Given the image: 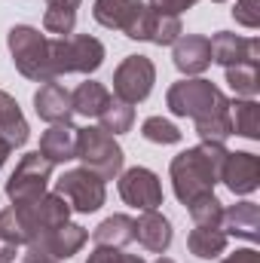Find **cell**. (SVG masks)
Returning a JSON list of instances; mask_svg holds the SVG:
<instances>
[{"label": "cell", "instance_id": "obj_1", "mask_svg": "<svg viewBox=\"0 0 260 263\" xmlns=\"http://www.w3.org/2000/svg\"><path fill=\"white\" fill-rule=\"evenodd\" d=\"M227 147L224 144H208L202 141L199 147L181 150L169 172H172V187L181 205H190L196 199L214 193V184L220 181V165H224Z\"/></svg>", "mask_w": 260, "mask_h": 263}, {"label": "cell", "instance_id": "obj_2", "mask_svg": "<svg viewBox=\"0 0 260 263\" xmlns=\"http://www.w3.org/2000/svg\"><path fill=\"white\" fill-rule=\"evenodd\" d=\"M165 104H169V110L175 117H190L193 123L230 110V98L211 80H202V77L175 83L169 89V95H165Z\"/></svg>", "mask_w": 260, "mask_h": 263}, {"label": "cell", "instance_id": "obj_3", "mask_svg": "<svg viewBox=\"0 0 260 263\" xmlns=\"http://www.w3.org/2000/svg\"><path fill=\"white\" fill-rule=\"evenodd\" d=\"M6 46H9V55L15 62V70L34 83H49L55 80L52 73V55H49V40L31 28V25H15L9 28L6 34Z\"/></svg>", "mask_w": 260, "mask_h": 263}, {"label": "cell", "instance_id": "obj_4", "mask_svg": "<svg viewBox=\"0 0 260 263\" xmlns=\"http://www.w3.org/2000/svg\"><path fill=\"white\" fill-rule=\"evenodd\" d=\"M77 159L83 162V168L95 172L101 181H114L123 172V147L117 144L114 135L101 129V126H86L77 129Z\"/></svg>", "mask_w": 260, "mask_h": 263}, {"label": "cell", "instance_id": "obj_5", "mask_svg": "<svg viewBox=\"0 0 260 263\" xmlns=\"http://www.w3.org/2000/svg\"><path fill=\"white\" fill-rule=\"evenodd\" d=\"M49 55L55 80L65 73H95L104 65V43L92 34H67L49 40Z\"/></svg>", "mask_w": 260, "mask_h": 263}, {"label": "cell", "instance_id": "obj_6", "mask_svg": "<svg viewBox=\"0 0 260 263\" xmlns=\"http://www.w3.org/2000/svg\"><path fill=\"white\" fill-rule=\"evenodd\" d=\"M18 223H22V233H25V245L37 242L40 236H46L49 230L62 227L70 220V205L65 196L59 193H46L37 202H25V205H12Z\"/></svg>", "mask_w": 260, "mask_h": 263}, {"label": "cell", "instance_id": "obj_7", "mask_svg": "<svg viewBox=\"0 0 260 263\" xmlns=\"http://www.w3.org/2000/svg\"><path fill=\"white\" fill-rule=\"evenodd\" d=\"M52 162L46 156H40V150L25 153L15 165V172L6 181V196L12 199V205H25V202H37L40 196H46L49 178H52Z\"/></svg>", "mask_w": 260, "mask_h": 263}, {"label": "cell", "instance_id": "obj_8", "mask_svg": "<svg viewBox=\"0 0 260 263\" xmlns=\"http://www.w3.org/2000/svg\"><path fill=\"white\" fill-rule=\"evenodd\" d=\"M55 193L67 199L70 211H80V214H92L104 205L107 196V187L104 181L89 172V168H67L65 175L55 181Z\"/></svg>", "mask_w": 260, "mask_h": 263}, {"label": "cell", "instance_id": "obj_9", "mask_svg": "<svg viewBox=\"0 0 260 263\" xmlns=\"http://www.w3.org/2000/svg\"><path fill=\"white\" fill-rule=\"evenodd\" d=\"M86 239H89V233L80 227V223H62V227H55V230H49L46 236H40L37 242H31V245H25V263H37V260H67V257H73L83 245H86Z\"/></svg>", "mask_w": 260, "mask_h": 263}, {"label": "cell", "instance_id": "obj_10", "mask_svg": "<svg viewBox=\"0 0 260 263\" xmlns=\"http://www.w3.org/2000/svg\"><path fill=\"white\" fill-rule=\"evenodd\" d=\"M153 83H156L153 62L147 55H126L114 70V98L126 104H138L153 92Z\"/></svg>", "mask_w": 260, "mask_h": 263}, {"label": "cell", "instance_id": "obj_11", "mask_svg": "<svg viewBox=\"0 0 260 263\" xmlns=\"http://www.w3.org/2000/svg\"><path fill=\"white\" fill-rule=\"evenodd\" d=\"M120 196L126 205L141 208V211H156L162 205V184L156 178V172L135 165L120 172Z\"/></svg>", "mask_w": 260, "mask_h": 263}, {"label": "cell", "instance_id": "obj_12", "mask_svg": "<svg viewBox=\"0 0 260 263\" xmlns=\"http://www.w3.org/2000/svg\"><path fill=\"white\" fill-rule=\"evenodd\" d=\"M220 181L233 196H248L260 187V159L245 150H227L224 165H220Z\"/></svg>", "mask_w": 260, "mask_h": 263}, {"label": "cell", "instance_id": "obj_13", "mask_svg": "<svg viewBox=\"0 0 260 263\" xmlns=\"http://www.w3.org/2000/svg\"><path fill=\"white\" fill-rule=\"evenodd\" d=\"M181 34H184V28H181L178 15H162V12H153L147 6L138 15L135 28L129 31V40H144V43H153V46H172Z\"/></svg>", "mask_w": 260, "mask_h": 263}, {"label": "cell", "instance_id": "obj_14", "mask_svg": "<svg viewBox=\"0 0 260 263\" xmlns=\"http://www.w3.org/2000/svg\"><path fill=\"white\" fill-rule=\"evenodd\" d=\"M211 62L224 67L242 65V62H257L260 59V40L257 37H239V34H230V31H217L211 40Z\"/></svg>", "mask_w": 260, "mask_h": 263}, {"label": "cell", "instance_id": "obj_15", "mask_svg": "<svg viewBox=\"0 0 260 263\" xmlns=\"http://www.w3.org/2000/svg\"><path fill=\"white\" fill-rule=\"evenodd\" d=\"M34 110L43 123L49 126H62L70 123L73 117V107H70V92L59 80H49V83H40V89L34 92Z\"/></svg>", "mask_w": 260, "mask_h": 263}, {"label": "cell", "instance_id": "obj_16", "mask_svg": "<svg viewBox=\"0 0 260 263\" xmlns=\"http://www.w3.org/2000/svg\"><path fill=\"white\" fill-rule=\"evenodd\" d=\"M175 67L187 77H196V73H205L211 67V46H208V37L202 34H181L175 43Z\"/></svg>", "mask_w": 260, "mask_h": 263}, {"label": "cell", "instance_id": "obj_17", "mask_svg": "<svg viewBox=\"0 0 260 263\" xmlns=\"http://www.w3.org/2000/svg\"><path fill=\"white\" fill-rule=\"evenodd\" d=\"M147 9L144 0H95V22L101 28H110V31H123L129 37V31L135 28L138 15Z\"/></svg>", "mask_w": 260, "mask_h": 263}, {"label": "cell", "instance_id": "obj_18", "mask_svg": "<svg viewBox=\"0 0 260 263\" xmlns=\"http://www.w3.org/2000/svg\"><path fill=\"white\" fill-rule=\"evenodd\" d=\"M135 239L141 248L162 254L172 245V220L159 211H141V217L135 220Z\"/></svg>", "mask_w": 260, "mask_h": 263}, {"label": "cell", "instance_id": "obj_19", "mask_svg": "<svg viewBox=\"0 0 260 263\" xmlns=\"http://www.w3.org/2000/svg\"><path fill=\"white\" fill-rule=\"evenodd\" d=\"M40 156H46L52 165H65L77 159V129L70 123L49 126L40 135Z\"/></svg>", "mask_w": 260, "mask_h": 263}, {"label": "cell", "instance_id": "obj_20", "mask_svg": "<svg viewBox=\"0 0 260 263\" xmlns=\"http://www.w3.org/2000/svg\"><path fill=\"white\" fill-rule=\"evenodd\" d=\"M224 233L245 239V242H257L260 236V208L254 202H236L230 208H224Z\"/></svg>", "mask_w": 260, "mask_h": 263}, {"label": "cell", "instance_id": "obj_21", "mask_svg": "<svg viewBox=\"0 0 260 263\" xmlns=\"http://www.w3.org/2000/svg\"><path fill=\"white\" fill-rule=\"evenodd\" d=\"M0 138L15 150V147H25L31 129H28V120L18 107V101L9 95V92H0Z\"/></svg>", "mask_w": 260, "mask_h": 263}, {"label": "cell", "instance_id": "obj_22", "mask_svg": "<svg viewBox=\"0 0 260 263\" xmlns=\"http://www.w3.org/2000/svg\"><path fill=\"white\" fill-rule=\"evenodd\" d=\"M114 95L107 92V86L104 83H95V80H86V83H80L73 92H70V107H73V114H80V117H101V110L107 107V101H110Z\"/></svg>", "mask_w": 260, "mask_h": 263}, {"label": "cell", "instance_id": "obj_23", "mask_svg": "<svg viewBox=\"0 0 260 263\" xmlns=\"http://www.w3.org/2000/svg\"><path fill=\"white\" fill-rule=\"evenodd\" d=\"M230 236L224 233V227H193L187 236V248L199 260H214L227 251Z\"/></svg>", "mask_w": 260, "mask_h": 263}, {"label": "cell", "instance_id": "obj_24", "mask_svg": "<svg viewBox=\"0 0 260 263\" xmlns=\"http://www.w3.org/2000/svg\"><path fill=\"white\" fill-rule=\"evenodd\" d=\"M95 245H107V248H123L135 242V220L129 214H110L104 217L95 230H92Z\"/></svg>", "mask_w": 260, "mask_h": 263}, {"label": "cell", "instance_id": "obj_25", "mask_svg": "<svg viewBox=\"0 0 260 263\" xmlns=\"http://www.w3.org/2000/svg\"><path fill=\"white\" fill-rule=\"evenodd\" d=\"M83 0H46V12H43V28L55 37L73 34L77 25V9Z\"/></svg>", "mask_w": 260, "mask_h": 263}, {"label": "cell", "instance_id": "obj_26", "mask_svg": "<svg viewBox=\"0 0 260 263\" xmlns=\"http://www.w3.org/2000/svg\"><path fill=\"white\" fill-rule=\"evenodd\" d=\"M230 123H233V135H242L248 141L260 138V107L254 98H236L230 101Z\"/></svg>", "mask_w": 260, "mask_h": 263}, {"label": "cell", "instance_id": "obj_27", "mask_svg": "<svg viewBox=\"0 0 260 263\" xmlns=\"http://www.w3.org/2000/svg\"><path fill=\"white\" fill-rule=\"evenodd\" d=\"M227 70V83L236 95L242 98H254L260 92V70L257 62H242V65H233V67H224Z\"/></svg>", "mask_w": 260, "mask_h": 263}, {"label": "cell", "instance_id": "obj_28", "mask_svg": "<svg viewBox=\"0 0 260 263\" xmlns=\"http://www.w3.org/2000/svg\"><path fill=\"white\" fill-rule=\"evenodd\" d=\"M98 123H101V129L107 132V135H114V138L126 135L132 129V123H135V107L126 104V101H120V98H110L107 107L101 110Z\"/></svg>", "mask_w": 260, "mask_h": 263}, {"label": "cell", "instance_id": "obj_29", "mask_svg": "<svg viewBox=\"0 0 260 263\" xmlns=\"http://www.w3.org/2000/svg\"><path fill=\"white\" fill-rule=\"evenodd\" d=\"M187 211H190V217H193L196 227H220V223H224V202L214 196V193L190 202Z\"/></svg>", "mask_w": 260, "mask_h": 263}, {"label": "cell", "instance_id": "obj_30", "mask_svg": "<svg viewBox=\"0 0 260 263\" xmlns=\"http://www.w3.org/2000/svg\"><path fill=\"white\" fill-rule=\"evenodd\" d=\"M141 135L150 141V144H178L181 141V129L162 117H147L144 126H141Z\"/></svg>", "mask_w": 260, "mask_h": 263}, {"label": "cell", "instance_id": "obj_31", "mask_svg": "<svg viewBox=\"0 0 260 263\" xmlns=\"http://www.w3.org/2000/svg\"><path fill=\"white\" fill-rule=\"evenodd\" d=\"M86 263H144L141 254H126L123 248H107V245H95V251L89 254Z\"/></svg>", "mask_w": 260, "mask_h": 263}, {"label": "cell", "instance_id": "obj_32", "mask_svg": "<svg viewBox=\"0 0 260 263\" xmlns=\"http://www.w3.org/2000/svg\"><path fill=\"white\" fill-rule=\"evenodd\" d=\"M233 18L245 28H260V0H236Z\"/></svg>", "mask_w": 260, "mask_h": 263}, {"label": "cell", "instance_id": "obj_33", "mask_svg": "<svg viewBox=\"0 0 260 263\" xmlns=\"http://www.w3.org/2000/svg\"><path fill=\"white\" fill-rule=\"evenodd\" d=\"M199 0H150L147 6L153 9V12H162V15H181V12H187V9H193Z\"/></svg>", "mask_w": 260, "mask_h": 263}, {"label": "cell", "instance_id": "obj_34", "mask_svg": "<svg viewBox=\"0 0 260 263\" xmlns=\"http://www.w3.org/2000/svg\"><path fill=\"white\" fill-rule=\"evenodd\" d=\"M220 263H260V257H257V251H254V248H242V251L230 254L227 260H220Z\"/></svg>", "mask_w": 260, "mask_h": 263}, {"label": "cell", "instance_id": "obj_35", "mask_svg": "<svg viewBox=\"0 0 260 263\" xmlns=\"http://www.w3.org/2000/svg\"><path fill=\"white\" fill-rule=\"evenodd\" d=\"M15 257H18V245H12V242L0 239V263H12Z\"/></svg>", "mask_w": 260, "mask_h": 263}, {"label": "cell", "instance_id": "obj_36", "mask_svg": "<svg viewBox=\"0 0 260 263\" xmlns=\"http://www.w3.org/2000/svg\"><path fill=\"white\" fill-rule=\"evenodd\" d=\"M9 153H12V147L0 138V168H3V162H6V156H9Z\"/></svg>", "mask_w": 260, "mask_h": 263}, {"label": "cell", "instance_id": "obj_37", "mask_svg": "<svg viewBox=\"0 0 260 263\" xmlns=\"http://www.w3.org/2000/svg\"><path fill=\"white\" fill-rule=\"evenodd\" d=\"M156 263H175V260H169V257H159V260H156Z\"/></svg>", "mask_w": 260, "mask_h": 263}, {"label": "cell", "instance_id": "obj_38", "mask_svg": "<svg viewBox=\"0 0 260 263\" xmlns=\"http://www.w3.org/2000/svg\"><path fill=\"white\" fill-rule=\"evenodd\" d=\"M37 263H52V260H37Z\"/></svg>", "mask_w": 260, "mask_h": 263}, {"label": "cell", "instance_id": "obj_39", "mask_svg": "<svg viewBox=\"0 0 260 263\" xmlns=\"http://www.w3.org/2000/svg\"><path fill=\"white\" fill-rule=\"evenodd\" d=\"M211 3H224V0H211Z\"/></svg>", "mask_w": 260, "mask_h": 263}]
</instances>
